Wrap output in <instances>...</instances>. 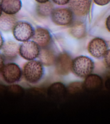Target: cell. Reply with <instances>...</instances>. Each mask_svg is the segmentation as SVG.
I'll list each match as a JSON object with an SVG mask.
<instances>
[{
  "mask_svg": "<svg viewBox=\"0 0 110 124\" xmlns=\"http://www.w3.org/2000/svg\"><path fill=\"white\" fill-rule=\"evenodd\" d=\"M94 2L97 5L103 6L108 4L110 2V0H93Z\"/></svg>",
  "mask_w": 110,
  "mask_h": 124,
  "instance_id": "20",
  "label": "cell"
},
{
  "mask_svg": "<svg viewBox=\"0 0 110 124\" xmlns=\"http://www.w3.org/2000/svg\"><path fill=\"white\" fill-rule=\"evenodd\" d=\"M72 12L70 9L58 8L53 9L51 13L52 21L59 26H65L69 24L73 19Z\"/></svg>",
  "mask_w": 110,
  "mask_h": 124,
  "instance_id": "4",
  "label": "cell"
},
{
  "mask_svg": "<svg viewBox=\"0 0 110 124\" xmlns=\"http://www.w3.org/2000/svg\"><path fill=\"white\" fill-rule=\"evenodd\" d=\"M31 38L39 46L42 47L47 46L51 40V36L48 31L40 27L35 29Z\"/></svg>",
  "mask_w": 110,
  "mask_h": 124,
  "instance_id": "10",
  "label": "cell"
},
{
  "mask_svg": "<svg viewBox=\"0 0 110 124\" xmlns=\"http://www.w3.org/2000/svg\"><path fill=\"white\" fill-rule=\"evenodd\" d=\"M1 48L4 56L10 59L17 56L19 49L18 45L13 41H7L3 44Z\"/></svg>",
  "mask_w": 110,
  "mask_h": 124,
  "instance_id": "12",
  "label": "cell"
},
{
  "mask_svg": "<svg viewBox=\"0 0 110 124\" xmlns=\"http://www.w3.org/2000/svg\"><path fill=\"white\" fill-rule=\"evenodd\" d=\"M107 48V46L105 41L99 38L92 39L88 46L89 52L92 56L96 58H100L104 55Z\"/></svg>",
  "mask_w": 110,
  "mask_h": 124,
  "instance_id": "8",
  "label": "cell"
},
{
  "mask_svg": "<svg viewBox=\"0 0 110 124\" xmlns=\"http://www.w3.org/2000/svg\"><path fill=\"white\" fill-rule=\"evenodd\" d=\"M2 11L5 14L13 15L21 9L22 3L20 0H1Z\"/></svg>",
  "mask_w": 110,
  "mask_h": 124,
  "instance_id": "11",
  "label": "cell"
},
{
  "mask_svg": "<svg viewBox=\"0 0 110 124\" xmlns=\"http://www.w3.org/2000/svg\"><path fill=\"white\" fill-rule=\"evenodd\" d=\"M38 56L41 62L46 66H50L53 64L55 61L53 52L46 48H43L40 50Z\"/></svg>",
  "mask_w": 110,
  "mask_h": 124,
  "instance_id": "16",
  "label": "cell"
},
{
  "mask_svg": "<svg viewBox=\"0 0 110 124\" xmlns=\"http://www.w3.org/2000/svg\"><path fill=\"white\" fill-rule=\"evenodd\" d=\"M23 74L25 79L30 83L37 82L43 74V67L41 62L34 60L26 63L23 68Z\"/></svg>",
  "mask_w": 110,
  "mask_h": 124,
  "instance_id": "2",
  "label": "cell"
},
{
  "mask_svg": "<svg viewBox=\"0 0 110 124\" xmlns=\"http://www.w3.org/2000/svg\"><path fill=\"white\" fill-rule=\"evenodd\" d=\"M68 4L72 13L79 16H83L90 10L91 0H70Z\"/></svg>",
  "mask_w": 110,
  "mask_h": 124,
  "instance_id": "9",
  "label": "cell"
},
{
  "mask_svg": "<svg viewBox=\"0 0 110 124\" xmlns=\"http://www.w3.org/2000/svg\"><path fill=\"white\" fill-rule=\"evenodd\" d=\"M19 52L22 58L27 60H33L39 54V46L33 41H27L19 46Z\"/></svg>",
  "mask_w": 110,
  "mask_h": 124,
  "instance_id": "5",
  "label": "cell"
},
{
  "mask_svg": "<svg viewBox=\"0 0 110 124\" xmlns=\"http://www.w3.org/2000/svg\"><path fill=\"white\" fill-rule=\"evenodd\" d=\"M39 3L36 9L38 15L42 17H46L51 14L54 9L53 5L50 1Z\"/></svg>",
  "mask_w": 110,
  "mask_h": 124,
  "instance_id": "17",
  "label": "cell"
},
{
  "mask_svg": "<svg viewBox=\"0 0 110 124\" xmlns=\"http://www.w3.org/2000/svg\"><path fill=\"white\" fill-rule=\"evenodd\" d=\"M101 78L97 75L90 74L86 77L84 81V87L89 91H95L99 89L102 85Z\"/></svg>",
  "mask_w": 110,
  "mask_h": 124,
  "instance_id": "13",
  "label": "cell"
},
{
  "mask_svg": "<svg viewBox=\"0 0 110 124\" xmlns=\"http://www.w3.org/2000/svg\"><path fill=\"white\" fill-rule=\"evenodd\" d=\"M3 66H4V60H3V57L0 54V73L1 72Z\"/></svg>",
  "mask_w": 110,
  "mask_h": 124,
  "instance_id": "22",
  "label": "cell"
},
{
  "mask_svg": "<svg viewBox=\"0 0 110 124\" xmlns=\"http://www.w3.org/2000/svg\"><path fill=\"white\" fill-rule=\"evenodd\" d=\"M1 72L4 79L9 83L18 81L22 75L20 67L14 63H9L4 65Z\"/></svg>",
  "mask_w": 110,
  "mask_h": 124,
  "instance_id": "6",
  "label": "cell"
},
{
  "mask_svg": "<svg viewBox=\"0 0 110 124\" xmlns=\"http://www.w3.org/2000/svg\"><path fill=\"white\" fill-rule=\"evenodd\" d=\"M56 71L58 74H68L72 68V61L70 57L66 53L60 54L55 61Z\"/></svg>",
  "mask_w": 110,
  "mask_h": 124,
  "instance_id": "7",
  "label": "cell"
},
{
  "mask_svg": "<svg viewBox=\"0 0 110 124\" xmlns=\"http://www.w3.org/2000/svg\"><path fill=\"white\" fill-rule=\"evenodd\" d=\"M13 31L14 38L20 42L28 40L32 37L34 32L31 25L25 21L16 22Z\"/></svg>",
  "mask_w": 110,
  "mask_h": 124,
  "instance_id": "3",
  "label": "cell"
},
{
  "mask_svg": "<svg viewBox=\"0 0 110 124\" xmlns=\"http://www.w3.org/2000/svg\"><path fill=\"white\" fill-rule=\"evenodd\" d=\"M70 0H52L55 4L59 5H64L69 3Z\"/></svg>",
  "mask_w": 110,
  "mask_h": 124,
  "instance_id": "21",
  "label": "cell"
},
{
  "mask_svg": "<svg viewBox=\"0 0 110 124\" xmlns=\"http://www.w3.org/2000/svg\"><path fill=\"white\" fill-rule=\"evenodd\" d=\"M104 60L106 65L110 67V49L107 50L104 54Z\"/></svg>",
  "mask_w": 110,
  "mask_h": 124,
  "instance_id": "19",
  "label": "cell"
},
{
  "mask_svg": "<svg viewBox=\"0 0 110 124\" xmlns=\"http://www.w3.org/2000/svg\"><path fill=\"white\" fill-rule=\"evenodd\" d=\"M16 23L14 16L5 13L0 16V29L4 31H9L13 29Z\"/></svg>",
  "mask_w": 110,
  "mask_h": 124,
  "instance_id": "14",
  "label": "cell"
},
{
  "mask_svg": "<svg viewBox=\"0 0 110 124\" xmlns=\"http://www.w3.org/2000/svg\"><path fill=\"white\" fill-rule=\"evenodd\" d=\"M35 0L38 3H45L49 1V0Z\"/></svg>",
  "mask_w": 110,
  "mask_h": 124,
  "instance_id": "25",
  "label": "cell"
},
{
  "mask_svg": "<svg viewBox=\"0 0 110 124\" xmlns=\"http://www.w3.org/2000/svg\"><path fill=\"white\" fill-rule=\"evenodd\" d=\"M2 9H1V5H0V16H1V14H2Z\"/></svg>",
  "mask_w": 110,
  "mask_h": 124,
  "instance_id": "26",
  "label": "cell"
},
{
  "mask_svg": "<svg viewBox=\"0 0 110 124\" xmlns=\"http://www.w3.org/2000/svg\"><path fill=\"white\" fill-rule=\"evenodd\" d=\"M70 31L72 36L79 39L82 38L85 34V28L83 24L78 22L75 23L70 28Z\"/></svg>",
  "mask_w": 110,
  "mask_h": 124,
  "instance_id": "18",
  "label": "cell"
},
{
  "mask_svg": "<svg viewBox=\"0 0 110 124\" xmlns=\"http://www.w3.org/2000/svg\"><path fill=\"white\" fill-rule=\"evenodd\" d=\"M3 45V38L1 36V34L0 32V49L2 47V46Z\"/></svg>",
  "mask_w": 110,
  "mask_h": 124,
  "instance_id": "24",
  "label": "cell"
},
{
  "mask_svg": "<svg viewBox=\"0 0 110 124\" xmlns=\"http://www.w3.org/2000/svg\"><path fill=\"white\" fill-rule=\"evenodd\" d=\"M48 93L49 96L53 98L59 99L65 94L66 88L61 83H55L49 87Z\"/></svg>",
  "mask_w": 110,
  "mask_h": 124,
  "instance_id": "15",
  "label": "cell"
},
{
  "mask_svg": "<svg viewBox=\"0 0 110 124\" xmlns=\"http://www.w3.org/2000/svg\"><path fill=\"white\" fill-rule=\"evenodd\" d=\"M106 25L107 29L110 31V15L107 17L106 21Z\"/></svg>",
  "mask_w": 110,
  "mask_h": 124,
  "instance_id": "23",
  "label": "cell"
},
{
  "mask_svg": "<svg viewBox=\"0 0 110 124\" xmlns=\"http://www.w3.org/2000/svg\"><path fill=\"white\" fill-rule=\"evenodd\" d=\"M94 68V63L88 57L80 56L76 58L72 63V70L78 77L85 78L91 74Z\"/></svg>",
  "mask_w": 110,
  "mask_h": 124,
  "instance_id": "1",
  "label": "cell"
}]
</instances>
